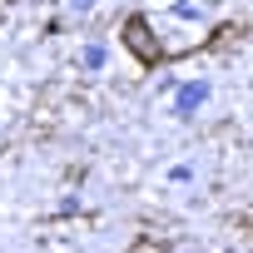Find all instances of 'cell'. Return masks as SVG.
Instances as JSON below:
<instances>
[{"label": "cell", "mask_w": 253, "mask_h": 253, "mask_svg": "<svg viewBox=\"0 0 253 253\" xmlns=\"http://www.w3.org/2000/svg\"><path fill=\"white\" fill-rule=\"evenodd\" d=\"M204 94H209L204 84H184V89H179V114H189L194 104H204Z\"/></svg>", "instance_id": "cell-1"}]
</instances>
